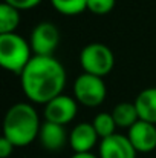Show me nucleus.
<instances>
[{"label": "nucleus", "mask_w": 156, "mask_h": 158, "mask_svg": "<svg viewBox=\"0 0 156 158\" xmlns=\"http://www.w3.org/2000/svg\"><path fill=\"white\" fill-rule=\"evenodd\" d=\"M40 127L42 121L32 103L12 105L3 118V137H6L15 148H23L35 141Z\"/></svg>", "instance_id": "2"}, {"label": "nucleus", "mask_w": 156, "mask_h": 158, "mask_svg": "<svg viewBox=\"0 0 156 158\" xmlns=\"http://www.w3.org/2000/svg\"><path fill=\"white\" fill-rule=\"evenodd\" d=\"M70 158H100V157L94 155L92 152H87V154H74Z\"/></svg>", "instance_id": "20"}, {"label": "nucleus", "mask_w": 156, "mask_h": 158, "mask_svg": "<svg viewBox=\"0 0 156 158\" xmlns=\"http://www.w3.org/2000/svg\"><path fill=\"white\" fill-rule=\"evenodd\" d=\"M138 152L130 143L127 135L113 134L107 138L100 140L98 157L100 158H136Z\"/></svg>", "instance_id": "8"}, {"label": "nucleus", "mask_w": 156, "mask_h": 158, "mask_svg": "<svg viewBox=\"0 0 156 158\" xmlns=\"http://www.w3.org/2000/svg\"><path fill=\"white\" fill-rule=\"evenodd\" d=\"M112 117H113V120L116 123V127L127 129V131L139 120L136 106L132 102H121V103H118L112 109Z\"/></svg>", "instance_id": "13"}, {"label": "nucleus", "mask_w": 156, "mask_h": 158, "mask_svg": "<svg viewBox=\"0 0 156 158\" xmlns=\"http://www.w3.org/2000/svg\"><path fill=\"white\" fill-rule=\"evenodd\" d=\"M107 95V88L101 77L92 74H80L74 81V97L78 105L97 107L103 105Z\"/></svg>", "instance_id": "5"}, {"label": "nucleus", "mask_w": 156, "mask_h": 158, "mask_svg": "<svg viewBox=\"0 0 156 158\" xmlns=\"http://www.w3.org/2000/svg\"><path fill=\"white\" fill-rule=\"evenodd\" d=\"M3 2L14 6L18 11H28V9H32V8L38 6L43 0H3Z\"/></svg>", "instance_id": "18"}, {"label": "nucleus", "mask_w": 156, "mask_h": 158, "mask_svg": "<svg viewBox=\"0 0 156 158\" xmlns=\"http://www.w3.org/2000/svg\"><path fill=\"white\" fill-rule=\"evenodd\" d=\"M54 9L63 15L72 17L87 11V0H51Z\"/></svg>", "instance_id": "16"}, {"label": "nucleus", "mask_w": 156, "mask_h": 158, "mask_svg": "<svg viewBox=\"0 0 156 158\" xmlns=\"http://www.w3.org/2000/svg\"><path fill=\"white\" fill-rule=\"evenodd\" d=\"M32 49L28 40L17 32L0 34V64L12 74H22L31 61Z\"/></svg>", "instance_id": "3"}, {"label": "nucleus", "mask_w": 156, "mask_h": 158, "mask_svg": "<svg viewBox=\"0 0 156 158\" xmlns=\"http://www.w3.org/2000/svg\"><path fill=\"white\" fill-rule=\"evenodd\" d=\"M127 137L138 154H149L156 149V124L138 120L129 131Z\"/></svg>", "instance_id": "9"}, {"label": "nucleus", "mask_w": 156, "mask_h": 158, "mask_svg": "<svg viewBox=\"0 0 156 158\" xmlns=\"http://www.w3.org/2000/svg\"><path fill=\"white\" fill-rule=\"evenodd\" d=\"M20 25V11L8 3L0 5V34L15 32Z\"/></svg>", "instance_id": "14"}, {"label": "nucleus", "mask_w": 156, "mask_h": 158, "mask_svg": "<svg viewBox=\"0 0 156 158\" xmlns=\"http://www.w3.org/2000/svg\"><path fill=\"white\" fill-rule=\"evenodd\" d=\"M100 137L92 124L87 121L78 123L69 132V146L72 148L74 154H87L97 146Z\"/></svg>", "instance_id": "10"}, {"label": "nucleus", "mask_w": 156, "mask_h": 158, "mask_svg": "<svg viewBox=\"0 0 156 158\" xmlns=\"http://www.w3.org/2000/svg\"><path fill=\"white\" fill-rule=\"evenodd\" d=\"M92 124L100 137V140L107 138L113 134H116V123L112 117V112H100L94 117Z\"/></svg>", "instance_id": "15"}, {"label": "nucleus", "mask_w": 156, "mask_h": 158, "mask_svg": "<svg viewBox=\"0 0 156 158\" xmlns=\"http://www.w3.org/2000/svg\"><path fill=\"white\" fill-rule=\"evenodd\" d=\"M38 141L45 151L58 152L69 143V134L66 132L64 126L45 120L38 132Z\"/></svg>", "instance_id": "11"}, {"label": "nucleus", "mask_w": 156, "mask_h": 158, "mask_svg": "<svg viewBox=\"0 0 156 158\" xmlns=\"http://www.w3.org/2000/svg\"><path fill=\"white\" fill-rule=\"evenodd\" d=\"M133 103L136 106L139 120L156 124V86L142 89Z\"/></svg>", "instance_id": "12"}, {"label": "nucleus", "mask_w": 156, "mask_h": 158, "mask_svg": "<svg viewBox=\"0 0 156 158\" xmlns=\"http://www.w3.org/2000/svg\"><path fill=\"white\" fill-rule=\"evenodd\" d=\"M34 55H54L60 45V31L52 22H40L34 26L29 37Z\"/></svg>", "instance_id": "6"}, {"label": "nucleus", "mask_w": 156, "mask_h": 158, "mask_svg": "<svg viewBox=\"0 0 156 158\" xmlns=\"http://www.w3.org/2000/svg\"><path fill=\"white\" fill-rule=\"evenodd\" d=\"M14 149H15V146H14L6 137L2 135V138H0V157L2 158L11 157L12 152H14Z\"/></svg>", "instance_id": "19"}, {"label": "nucleus", "mask_w": 156, "mask_h": 158, "mask_svg": "<svg viewBox=\"0 0 156 158\" xmlns=\"http://www.w3.org/2000/svg\"><path fill=\"white\" fill-rule=\"evenodd\" d=\"M80 66L83 72L104 78L115 66L113 51L104 43H89L80 51Z\"/></svg>", "instance_id": "4"}, {"label": "nucleus", "mask_w": 156, "mask_h": 158, "mask_svg": "<svg viewBox=\"0 0 156 158\" xmlns=\"http://www.w3.org/2000/svg\"><path fill=\"white\" fill-rule=\"evenodd\" d=\"M66 80V69L54 55H34L20 74L22 91L32 105L45 106L61 95Z\"/></svg>", "instance_id": "1"}, {"label": "nucleus", "mask_w": 156, "mask_h": 158, "mask_svg": "<svg viewBox=\"0 0 156 158\" xmlns=\"http://www.w3.org/2000/svg\"><path fill=\"white\" fill-rule=\"evenodd\" d=\"M77 112H78V102L75 100V97L61 94L45 105L43 117L46 121L66 126L70 121H74Z\"/></svg>", "instance_id": "7"}, {"label": "nucleus", "mask_w": 156, "mask_h": 158, "mask_svg": "<svg viewBox=\"0 0 156 158\" xmlns=\"http://www.w3.org/2000/svg\"><path fill=\"white\" fill-rule=\"evenodd\" d=\"M116 0H87V11L94 15H106L113 11Z\"/></svg>", "instance_id": "17"}]
</instances>
